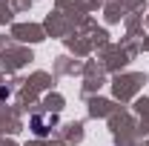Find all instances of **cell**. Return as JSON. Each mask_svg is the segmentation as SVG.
<instances>
[{
  "label": "cell",
  "instance_id": "cell-1",
  "mask_svg": "<svg viewBox=\"0 0 149 146\" xmlns=\"http://www.w3.org/2000/svg\"><path fill=\"white\" fill-rule=\"evenodd\" d=\"M32 126H35V132H37V135H40V138H43V135L49 132V129H46V120H43L40 115H35V120H32Z\"/></svg>",
  "mask_w": 149,
  "mask_h": 146
},
{
  "label": "cell",
  "instance_id": "cell-2",
  "mask_svg": "<svg viewBox=\"0 0 149 146\" xmlns=\"http://www.w3.org/2000/svg\"><path fill=\"white\" fill-rule=\"evenodd\" d=\"M6 97H9V89H6V86H0V100H6Z\"/></svg>",
  "mask_w": 149,
  "mask_h": 146
}]
</instances>
